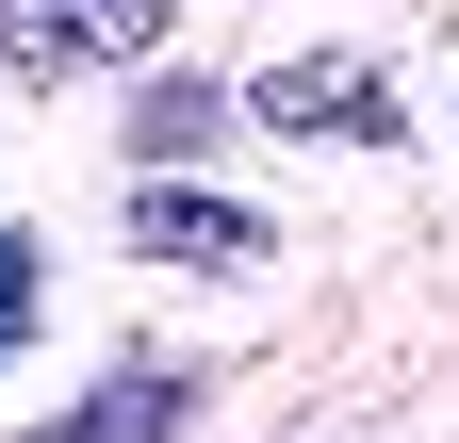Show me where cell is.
Instances as JSON below:
<instances>
[{"label": "cell", "instance_id": "cell-1", "mask_svg": "<svg viewBox=\"0 0 459 443\" xmlns=\"http://www.w3.org/2000/svg\"><path fill=\"white\" fill-rule=\"evenodd\" d=\"M263 132H312V148H394L411 132V99H394V66H361V49H296V66L247 83Z\"/></svg>", "mask_w": 459, "mask_h": 443}, {"label": "cell", "instance_id": "cell-2", "mask_svg": "<svg viewBox=\"0 0 459 443\" xmlns=\"http://www.w3.org/2000/svg\"><path fill=\"white\" fill-rule=\"evenodd\" d=\"M181 0H0V66L17 83H82V66H148Z\"/></svg>", "mask_w": 459, "mask_h": 443}, {"label": "cell", "instance_id": "cell-3", "mask_svg": "<svg viewBox=\"0 0 459 443\" xmlns=\"http://www.w3.org/2000/svg\"><path fill=\"white\" fill-rule=\"evenodd\" d=\"M132 247L181 263V280H263V263H279V230H263L247 197H213V181H148L132 197Z\"/></svg>", "mask_w": 459, "mask_h": 443}, {"label": "cell", "instance_id": "cell-4", "mask_svg": "<svg viewBox=\"0 0 459 443\" xmlns=\"http://www.w3.org/2000/svg\"><path fill=\"white\" fill-rule=\"evenodd\" d=\"M181 411H197V395H181L164 361H115L99 395H82V411H49L33 443H181Z\"/></svg>", "mask_w": 459, "mask_h": 443}, {"label": "cell", "instance_id": "cell-5", "mask_svg": "<svg viewBox=\"0 0 459 443\" xmlns=\"http://www.w3.org/2000/svg\"><path fill=\"white\" fill-rule=\"evenodd\" d=\"M33 296H49V263H33V230H17V213H0V361L33 345Z\"/></svg>", "mask_w": 459, "mask_h": 443}]
</instances>
